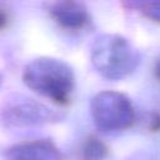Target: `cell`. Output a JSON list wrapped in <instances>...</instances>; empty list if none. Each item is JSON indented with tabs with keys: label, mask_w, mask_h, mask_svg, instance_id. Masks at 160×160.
<instances>
[{
	"label": "cell",
	"mask_w": 160,
	"mask_h": 160,
	"mask_svg": "<svg viewBox=\"0 0 160 160\" xmlns=\"http://www.w3.org/2000/svg\"><path fill=\"white\" fill-rule=\"evenodd\" d=\"M26 81L36 91L64 102L72 89V75L64 64L55 60L36 61L25 72Z\"/></svg>",
	"instance_id": "1"
},
{
	"label": "cell",
	"mask_w": 160,
	"mask_h": 160,
	"mask_svg": "<svg viewBox=\"0 0 160 160\" xmlns=\"http://www.w3.org/2000/svg\"><path fill=\"white\" fill-rule=\"evenodd\" d=\"M54 16L64 26L70 28H78L86 21V14L84 9H78V6L74 4L60 5V8H56L54 10Z\"/></svg>",
	"instance_id": "2"
}]
</instances>
